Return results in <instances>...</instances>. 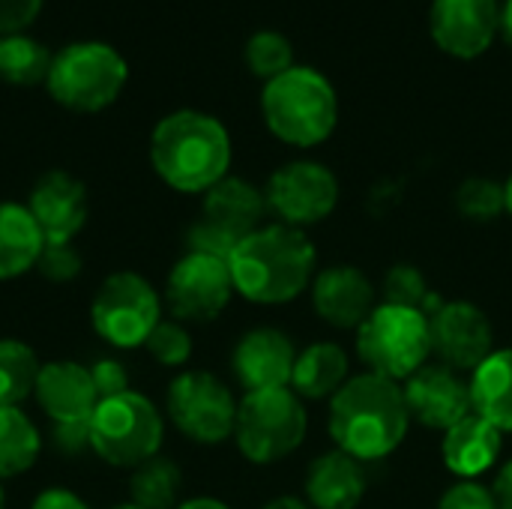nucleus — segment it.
Returning <instances> with one entry per match:
<instances>
[{"instance_id":"10","label":"nucleus","mask_w":512,"mask_h":509,"mask_svg":"<svg viewBox=\"0 0 512 509\" xmlns=\"http://www.w3.org/2000/svg\"><path fill=\"white\" fill-rule=\"evenodd\" d=\"M264 189L243 177H225L210 192H204L201 216L186 231L189 252H207L222 261L231 258L237 243L258 231L267 216Z\"/></svg>"},{"instance_id":"43","label":"nucleus","mask_w":512,"mask_h":509,"mask_svg":"<svg viewBox=\"0 0 512 509\" xmlns=\"http://www.w3.org/2000/svg\"><path fill=\"white\" fill-rule=\"evenodd\" d=\"M504 204H507V213L512 216V171L510 177L504 180Z\"/></svg>"},{"instance_id":"34","label":"nucleus","mask_w":512,"mask_h":509,"mask_svg":"<svg viewBox=\"0 0 512 509\" xmlns=\"http://www.w3.org/2000/svg\"><path fill=\"white\" fill-rule=\"evenodd\" d=\"M84 270V261L81 255L75 252V246H45L39 264H36V273L54 285H63V282H72L78 279Z\"/></svg>"},{"instance_id":"4","label":"nucleus","mask_w":512,"mask_h":509,"mask_svg":"<svg viewBox=\"0 0 512 509\" xmlns=\"http://www.w3.org/2000/svg\"><path fill=\"white\" fill-rule=\"evenodd\" d=\"M261 117L282 144L318 147L339 123V96L324 72L297 63L273 81H264Z\"/></svg>"},{"instance_id":"18","label":"nucleus","mask_w":512,"mask_h":509,"mask_svg":"<svg viewBox=\"0 0 512 509\" xmlns=\"http://www.w3.org/2000/svg\"><path fill=\"white\" fill-rule=\"evenodd\" d=\"M402 393L411 420L432 432H447L459 420L474 414L468 381L441 363H426L417 375L405 381Z\"/></svg>"},{"instance_id":"26","label":"nucleus","mask_w":512,"mask_h":509,"mask_svg":"<svg viewBox=\"0 0 512 509\" xmlns=\"http://www.w3.org/2000/svg\"><path fill=\"white\" fill-rule=\"evenodd\" d=\"M42 453V435L21 408H0V483L27 474Z\"/></svg>"},{"instance_id":"16","label":"nucleus","mask_w":512,"mask_h":509,"mask_svg":"<svg viewBox=\"0 0 512 509\" xmlns=\"http://www.w3.org/2000/svg\"><path fill=\"white\" fill-rule=\"evenodd\" d=\"M39 411L48 417L51 429H87L99 405V393L90 366L78 360L42 363L33 387Z\"/></svg>"},{"instance_id":"28","label":"nucleus","mask_w":512,"mask_h":509,"mask_svg":"<svg viewBox=\"0 0 512 509\" xmlns=\"http://www.w3.org/2000/svg\"><path fill=\"white\" fill-rule=\"evenodd\" d=\"M54 54L27 33L0 36V81L15 87H30L48 78Z\"/></svg>"},{"instance_id":"19","label":"nucleus","mask_w":512,"mask_h":509,"mask_svg":"<svg viewBox=\"0 0 512 509\" xmlns=\"http://www.w3.org/2000/svg\"><path fill=\"white\" fill-rule=\"evenodd\" d=\"M297 348L288 333L276 327H255L240 336L231 351V372L246 393L291 387Z\"/></svg>"},{"instance_id":"27","label":"nucleus","mask_w":512,"mask_h":509,"mask_svg":"<svg viewBox=\"0 0 512 509\" xmlns=\"http://www.w3.org/2000/svg\"><path fill=\"white\" fill-rule=\"evenodd\" d=\"M183 471L168 456H153L129 477V501L141 509H174L180 504Z\"/></svg>"},{"instance_id":"20","label":"nucleus","mask_w":512,"mask_h":509,"mask_svg":"<svg viewBox=\"0 0 512 509\" xmlns=\"http://www.w3.org/2000/svg\"><path fill=\"white\" fill-rule=\"evenodd\" d=\"M309 294L315 315L336 330H357L378 306V291L372 279L354 264L324 267L321 273H315Z\"/></svg>"},{"instance_id":"8","label":"nucleus","mask_w":512,"mask_h":509,"mask_svg":"<svg viewBox=\"0 0 512 509\" xmlns=\"http://www.w3.org/2000/svg\"><path fill=\"white\" fill-rule=\"evenodd\" d=\"M360 363L390 381H408L432 357L429 315L420 309L378 303L372 315L357 327Z\"/></svg>"},{"instance_id":"44","label":"nucleus","mask_w":512,"mask_h":509,"mask_svg":"<svg viewBox=\"0 0 512 509\" xmlns=\"http://www.w3.org/2000/svg\"><path fill=\"white\" fill-rule=\"evenodd\" d=\"M111 509H141V507H135L132 501H126V504H117V507H111Z\"/></svg>"},{"instance_id":"22","label":"nucleus","mask_w":512,"mask_h":509,"mask_svg":"<svg viewBox=\"0 0 512 509\" xmlns=\"http://www.w3.org/2000/svg\"><path fill=\"white\" fill-rule=\"evenodd\" d=\"M504 450V432L495 429L489 420L468 414L441 438V459L450 474L459 480H477L489 468H495Z\"/></svg>"},{"instance_id":"36","label":"nucleus","mask_w":512,"mask_h":509,"mask_svg":"<svg viewBox=\"0 0 512 509\" xmlns=\"http://www.w3.org/2000/svg\"><path fill=\"white\" fill-rule=\"evenodd\" d=\"M90 375H93V384H96V393L99 399H108V396H120L129 387V369L117 360V357H99L90 363Z\"/></svg>"},{"instance_id":"5","label":"nucleus","mask_w":512,"mask_h":509,"mask_svg":"<svg viewBox=\"0 0 512 509\" xmlns=\"http://www.w3.org/2000/svg\"><path fill=\"white\" fill-rule=\"evenodd\" d=\"M87 441L105 465L135 471L162 453L165 417L153 399L138 390H126L120 396L99 399L87 426Z\"/></svg>"},{"instance_id":"37","label":"nucleus","mask_w":512,"mask_h":509,"mask_svg":"<svg viewBox=\"0 0 512 509\" xmlns=\"http://www.w3.org/2000/svg\"><path fill=\"white\" fill-rule=\"evenodd\" d=\"M42 9V0H0V36L6 33H24L36 21Z\"/></svg>"},{"instance_id":"7","label":"nucleus","mask_w":512,"mask_h":509,"mask_svg":"<svg viewBox=\"0 0 512 509\" xmlns=\"http://www.w3.org/2000/svg\"><path fill=\"white\" fill-rule=\"evenodd\" d=\"M309 432L303 399L291 387L246 393L237 405L234 444L252 465H276L297 453Z\"/></svg>"},{"instance_id":"1","label":"nucleus","mask_w":512,"mask_h":509,"mask_svg":"<svg viewBox=\"0 0 512 509\" xmlns=\"http://www.w3.org/2000/svg\"><path fill=\"white\" fill-rule=\"evenodd\" d=\"M327 429L336 450L363 465L393 456L411 429L402 387L375 372L348 378V384L330 399Z\"/></svg>"},{"instance_id":"29","label":"nucleus","mask_w":512,"mask_h":509,"mask_svg":"<svg viewBox=\"0 0 512 509\" xmlns=\"http://www.w3.org/2000/svg\"><path fill=\"white\" fill-rule=\"evenodd\" d=\"M42 363L21 339H0V408H21L36 387Z\"/></svg>"},{"instance_id":"41","label":"nucleus","mask_w":512,"mask_h":509,"mask_svg":"<svg viewBox=\"0 0 512 509\" xmlns=\"http://www.w3.org/2000/svg\"><path fill=\"white\" fill-rule=\"evenodd\" d=\"M261 509H312L306 501L300 498H291V495H282V498H273L270 504H264Z\"/></svg>"},{"instance_id":"3","label":"nucleus","mask_w":512,"mask_h":509,"mask_svg":"<svg viewBox=\"0 0 512 509\" xmlns=\"http://www.w3.org/2000/svg\"><path fill=\"white\" fill-rule=\"evenodd\" d=\"M231 135L213 114L180 108L150 132V165L156 177L183 195H204L231 171Z\"/></svg>"},{"instance_id":"38","label":"nucleus","mask_w":512,"mask_h":509,"mask_svg":"<svg viewBox=\"0 0 512 509\" xmlns=\"http://www.w3.org/2000/svg\"><path fill=\"white\" fill-rule=\"evenodd\" d=\"M30 509H93L78 492L72 489H63V486H51V489H42Z\"/></svg>"},{"instance_id":"30","label":"nucleus","mask_w":512,"mask_h":509,"mask_svg":"<svg viewBox=\"0 0 512 509\" xmlns=\"http://www.w3.org/2000/svg\"><path fill=\"white\" fill-rule=\"evenodd\" d=\"M381 303L390 306H405V309H420L423 315H435L444 300L429 288L426 273L417 264H393L384 273V285H381Z\"/></svg>"},{"instance_id":"2","label":"nucleus","mask_w":512,"mask_h":509,"mask_svg":"<svg viewBox=\"0 0 512 509\" xmlns=\"http://www.w3.org/2000/svg\"><path fill=\"white\" fill-rule=\"evenodd\" d=\"M315 246L306 231L264 222L243 237L228 258L234 294L258 306H282L297 300L315 279Z\"/></svg>"},{"instance_id":"35","label":"nucleus","mask_w":512,"mask_h":509,"mask_svg":"<svg viewBox=\"0 0 512 509\" xmlns=\"http://www.w3.org/2000/svg\"><path fill=\"white\" fill-rule=\"evenodd\" d=\"M438 509H498V501L489 486L477 480H459L441 495Z\"/></svg>"},{"instance_id":"14","label":"nucleus","mask_w":512,"mask_h":509,"mask_svg":"<svg viewBox=\"0 0 512 509\" xmlns=\"http://www.w3.org/2000/svg\"><path fill=\"white\" fill-rule=\"evenodd\" d=\"M429 330H432V354L441 360V366L459 375L474 372L495 351V327L489 315L468 300L444 303L429 318Z\"/></svg>"},{"instance_id":"33","label":"nucleus","mask_w":512,"mask_h":509,"mask_svg":"<svg viewBox=\"0 0 512 509\" xmlns=\"http://www.w3.org/2000/svg\"><path fill=\"white\" fill-rule=\"evenodd\" d=\"M144 348L162 369H183L192 360V333L186 330V324L162 318Z\"/></svg>"},{"instance_id":"23","label":"nucleus","mask_w":512,"mask_h":509,"mask_svg":"<svg viewBox=\"0 0 512 509\" xmlns=\"http://www.w3.org/2000/svg\"><path fill=\"white\" fill-rule=\"evenodd\" d=\"M351 378V357L336 342H312L297 354L291 372V390L300 399H333Z\"/></svg>"},{"instance_id":"21","label":"nucleus","mask_w":512,"mask_h":509,"mask_svg":"<svg viewBox=\"0 0 512 509\" xmlns=\"http://www.w3.org/2000/svg\"><path fill=\"white\" fill-rule=\"evenodd\" d=\"M306 504L312 509H357L366 498L369 480L363 462L342 450L321 453L306 468Z\"/></svg>"},{"instance_id":"13","label":"nucleus","mask_w":512,"mask_h":509,"mask_svg":"<svg viewBox=\"0 0 512 509\" xmlns=\"http://www.w3.org/2000/svg\"><path fill=\"white\" fill-rule=\"evenodd\" d=\"M267 210L291 228L321 225L339 204L336 174L312 159H294L276 168L264 186Z\"/></svg>"},{"instance_id":"40","label":"nucleus","mask_w":512,"mask_h":509,"mask_svg":"<svg viewBox=\"0 0 512 509\" xmlns=\"http://www.w3.org/2000/svg\"><path fill=\"white\" fill-rule=\"evenodd\" d=\"M174 509H231L225 501L219 498H189V501H180Z\"/></svg>"},{"instance_id":"11","label":"nucleus","mask_w":512,"mask_h":509,"mask_svg":"<svg viewBox=\"0 0 512 509\" xmlns=\"http://www.w3.org/2000/svg\"><path fill=\"white\" fill-rule=\"evenodd\" d=\"M237 399L231 387L213 372L186 369L180 372L165 393V414L171 426L192 444L216 447L234 438Z\"/></svg>"},{"instance_id":"39","label":"nucleus","mask_w":512,"mask_h":509,"mask_svg":"<svg viewBox=\"0 0 512 509\" xmlns=\"http://www.w3.org/2000/svg\"><path fill=\"white\" fill-rule=\"evenodd\" d=\"M492 492H495L498 509H512V459L504 465V468H501V471H498Z\"/></svg>"},{"instance_id":"17","label":"nucleus","mask_w":512,"mask_h":509,"mask_svg":"<svg viewBox=\"0 0 512 509\" xmlns=\"http://www.w3.org/2000/svg\"><path fill=\"white\" fill-rule=\"evenodd\" d=\"M27 210L36 219L45 246H72L90 216L87 186L69 171H45L27 195Z\"/></svg>"},{"instance_id":"12","label":"nucleus","mask_w":512,"mask_h":509,"mask_svg":"<svg viewBox=\"0 0 512 509\" xmlns=\"http://www.w3.org/2000/svg\"><path fill=\"white\" fill-rule=\"evenodd\" d=\"M231 297L234 282L228 261L186 249V255L177 258L174 267L168 270L162 303L180 324H207L225 312Z\"/></svg>"},{"instance_id":"15","label":"nucleus","mask_w":512,"mask_h":509,"mask_svg":"<svg viewBox=\"0 0 512 509\" xmlns=\"http://www.w3.org/2000/svg\"><path fill=\"white\" fill-rule=\"evenodd\" d=\"M432 42L459 60H477L501 33L498 0H432L429 9Z\"/></svg>"},{"instance_id":"6","label":"nucleus","mask_w":512,"mask_h":509,"mask_svg":"<svg viewBox=\"0 0 512 509\" xmlns=\"http://www.w3.org/2000/svg\"><path fill=\"white\" fill-rule=\"evenodd\" d=\"M126 81L129 66L114 45L102 39H81L54 54L45 87L57 105L78 114H96L117 102Z\"/></svg>"},{"instance_id":"25","label":"nucleus","mask_w":512,"mask_h":509,"mask_svg":"<svg viewBox=\"0 0 512 509\" xmlns=\"http://www.w3.org/2000/svg\"><path fill=\"white\" fill-rule=\"evenodd\" d=\"M471 408L495 429L512 432V348H498L471 372Z\"/></svg>"},{"instance_id":"31","label":"nucleus","mask_w":512,"mask_h":509,"mask_svg":"<svg viewBox=\"0 0 512 509\" xmlns=\"http://www.w3.org/2000/svg\"><path fill=\"white\" fill-rule=\"evenodd\" d=\"M243 60H246L249 72L264 78V81H273L276 75H282L291 66H297L294 63V45L279 30H255L246 39Z\"/></svg>"},{"instance_id":"42","label":"nucleus","mask_w":512,"mask_h":509,"mask_svg":"<svg viewBox=\"0 0 512 509\" xmlns=\"http://www.w3.org/2000/svg\"><path fill=\"white\" fill-rule=\"evenodd\" d=\"M501 36L507 39V45L512 48V0L501 3Z\"/></svg>"},{"instance_id":"9","label":"nucleus","mask_w":512,"mask_h":509,"mask_svg":"<svg viewBox=\"0 0 512 509\" xmlns=\"http://www.w3.org/2000/svg\"><path fill=\"white\" fill-rule=\"evenodd\" d=\"M162 294L135 270H117L102 279L90 300V327L114 351L144 348L162 321Z\"/></svg>"},{"instance_id":"24","label":"nucleus","mask_w":512,"mask_h":509,"mask_svg":"<svg viewBox=\"0 0 512 509\" xmlns=\"http://www.w3.org/2000/svg\"><path fill=\"white\" fill-rule=\"evenodd\" d=\"M45 252V237L27 204L0 201V282H12L36 270Z\"/></svg>"},{"instance_id":"32","label":"nucleus","mask_w":512,"mask_h":509,"mask_svg":"<svg viewBox=\"0 0 512 509\" xmlns=\"http://www.w3.org/2000/svg\"><path fill=\"white\" fill-rule=\"evenodd\" d=\"M453 201H456L459 216H465L468 222H477V225L495 222L507 213L504 183H495L489 177H468L465 183H459Z\"/></svg>"},{"instance_id":"45","label":"nucleus","mask_w":512,"mask_h":509,"mask_svg":"<svg viewBox=\"0 0 512 509\" xmlns=\"http://www.w3.org/2000/svg\"><path fill=\"white\" fill-rule=\"evenodd\" d=\"M0 509H6V492H3V483H0Z\"/></svg>"}]
</instances>
